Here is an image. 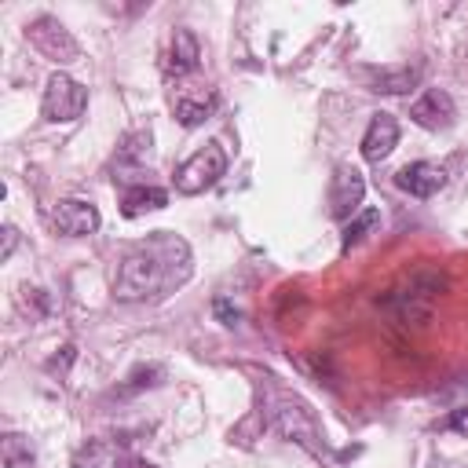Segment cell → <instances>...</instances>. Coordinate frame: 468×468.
I'll use <instances>...</instances> for the list:
<instances>
[{
  "label": "cell",
  "mask_w": 468,
  "mask_h": 468,
  "mask_svg": "<svg viewBox=\"0 0 468 468\" xmlns=\"http://www.w3.org/2000/svg\"><path fill=\"white\" fill-rule=\"evenodd\" d=\"M366 197V179L355 165H336L333 183H329V216L333 219H355L362 212Z\"/></svg>",
  "instance_id": "cell-6"
},
{
  "label": "cell",
  "mask_w": 468,
  "mask_h": 468,
  "mask_svg": "<svg viewBox=\"0 0 468 468\" xmlns=\"http://www.w3.org/2000/svg\"><path fill=\"white\" fill-rule=\"evenodd\" d=\"M212 311H216V318H219L223 325H234V322H238V311H234V307H230V303H227L223 296H216V303H212Z\"/></svg>",
  "instance_id": "cell-22"
},
{
  "label": "cell",
  "mask_w": 468,
  "mask_h": 468,
  "mask_svg": "<svg viewBox=\"0 0 468 468\" xmlns=\"http://www.w3.org/2000/svg\"><path fill=\"white\" fill-rule=\"evenodd\" d=\"M377 223H380V208H362L355 219H347V227H344V234H340V249L347 252L351 245H358Z\"/></svg>",
  "instance_id": "cell-18"
},
{
  "label": "cell",
  "mask_w": 468,
  "mask_h": 468,
  "mask_svg": "<svg viewBox=\"0 0 468 468\" xmlns=\"http://www.w3.org/2000/svg\"><path fill=\"white\" fill-rule=\"evenodd\" d=\"M0 461H4V468H33V461H37L33 442L18 431H7L0 442Z\"/></svg>",
  "instance_id": "cell-16"
},
{
  "label": "cell",
  "mask_w": 468,
  "mask_h": 468,
  "mask_svg": "<svg viewBox=\"0 0 468 468\" xmlns=\"http://www.w3.org/2000/svg\"><path fill=\"white\" fill-rule=\"evenodd\" d=\"M165 205H168V190H161V186H154V183H135V186H128L124 197H121V212H124L128 219H135V216H143V212H157V208H165Z\"/></svg>",
  "instance_id": "cell-14"
},
{
  "label": "cell",
  "mask_w": 468,
  "mask_h": 468,
  "mask_svg": "<svg viewBox=\"0 0 468 468\" xmlns=\"http://www.w3.org/2000/svg\"><path fill=\"white\" fill-rule=\"evenodd\" d=\"M446 428H450V431H457V435H468V406H461V410H450V417H446Z\"/></svg>",
  "instance_id": "cell-21"
},
{
  "label": "cell",
  "mask_w": 468,
  "mask_h": 468,
  "mask_svg": "<svg viewBox=\"0 0 468 468\" xmlns=\"http://www.w3.org/2000/svg\"><path fill=\"white\" fill-rule=\"evenodd\" d=\"M73 358H77V347H73V344H66V347H62V355H55V358H48V369H51V373H55V369H58V373H66Z\"/></svg>",
  "instance_id": "cell-20"
},
{
  "label": "cell",
  "mask_w": 468,
  "mask_h": 468,
  "mask_svg": "<svg viewBox=\"0 0 468 468\" xmlns=\"http://www.w3.org/2000/svg\"><path fill=\"white\" fill-rule=\"evenodd\" d=\"M212 110H216V91H212V88H183V91L176 95V117H179V124H186V128L201 124Z\"/></svg>",
  "instance_id": "cell-13"
},
{
  "label": "cell",
  "mask_w": 468,
  "mask_h": 468,
  "mask_svg": "<svg viewBox=\"0 0 468 468\" xmlns=\"http://www.w3.org/2000/svg\"><path fill=\"white\" fill-rule=\"evenodd\" d=\"M88 110V88L80 80H73L69 73H51L44 99H40V117L51 124H69Z\"/></svg>",
  "instance_id": "cell-4"
},
{
  "label": "cell",
  "mask_w": 468,
  "mask_h": 468,
  "mask_svg": "<svg viewBox=\"0 0 468 468\" xmlns=\"http://www.w3.org/2000/svg\"><path fill=\"white\" fill-rule=\"evenodd\" d=\"M157 377H161V366H139V369L128 377V384H121V388H117V395H132V391L154 388V384H157Z\"/></svg>",
  "instance_id": "cell-19"
},
{
  "label": "cell",
  "mask_w": 468,
  "mask_h": 468,
  "mask_svg": "<svg viewBox=\"0 0 468 468\" xmlns=\"http://www.w3.org/2000/svg\"><path fill=\"white\" fill-rule=\"evenodd\" d=\"M194 274V252L186 238L172 230H154L139 245L128 249V256L117 267L113 296L124 303H146L165 300L179 285H186Z\"/></svg>",
  "instance_id": "cell-1"
},
{
  "label": "cell",
  "mask_w": 468,
  "mask_h": 468,
  "mask_svg": "<svg viewBox=\"0 0 468 468\" xmlns=\"http://www.w3.org/2000/svg\"><path fill=\"white\" fill-rule=\"evenodd\" d=\"M399 143V121L391 113H373L366 135H362V157L366 161H384Z\"/></svg>",
  "instance_id": "cell-10"
},
{
  "label": "cell",
  "mask_w": 468,
  "mask_h": 468,
  "mask_svg": "<svg viewBox=\"0 0 468 468\" xmlns=\"http://www.w3.org/2000/svg\"><path fill=\"white\" fill-rule=\"evenodd\" d=\"M99 223H102L99 208L91 201H84V197H66V201H58L51 208V227L58 234H66V238H88V234L99 230Z\"/></svg>",
  "instance_id": "cell-7"
},
{
  "label": "cell",
  "mask_w": 468,
  "mask_h": 468,
  "mask_svg": "<svg viewBox=\"0 0 468 468\" xmlns=\"http://www.w3.org/2000/svg\"><path fill=\"white\" fill-rule=\"evenodd\" d=\"M197 58H201V44L190 29H176L172 33V48H168V73L183 77V73H194L197 69Z\"/></svg>",
  "instance_id": "cell-15"
},
{
  "label": "cell",
  "mask_w": 468,
  "mask_h": 468,
  "mask_svg": "<svg viewBox=\"0 0 468 468\" xmlns=\"http://www.w3.org/2000/svg\"><path fill=\"white\" fill-rule=\"evenodd\" d=\"M73 468H128V453L113 439H91L73 453Z\"/></svg>",
  "instance_id": "cell-11"
},
{
  "label": "cell",
  "mask_w": 468,
  "mask_h": 468,
  "mask_svg": "<svg viewBox=\"0 0 468 468\" xmlns=\"http://www.w3.org/2000/svg\"><path fill=\"white\" fill-rule=\"evenodd\" d=\"M150 143H154L150 128L132 132V135L124 139V146L117 150V165H143V161H150Z\"/></svg>",
  "instance_id": "cell-17"
},
{
  "label": "cell",
  "mask_w": 468,
  "mask_h": 468,
  "mask_svg": "<svg viewBox=\"0 0 468 468\" xmlns=\"http://www.w3.org/2000/svg\"><path fill=\"white\" fill-rule=\"evenodd\" d=\"M26 40L44 55V58H51V62H73L77 55H80V44L73 40V33L55 18V15H40V18H33L29 26H26Z\"/></svg>",
  "instance_id": "cell-5"
},
{
  "label": "cell",
  "mask_w": 468,
  "mask_h": 468,
  "mask_svg": "<svg viewBox=\"0 0 468 468\" xmlns=\"http://www.w3.org/2000/svg\"><path fill=\"white\" fill-rule=\"evenodd\" d=\"M395 183H399V190H406L413 197H431L446 186V168L435 161H413L395 172Z\"/></svg>",
  "instance_id": "cell-9"
},
{
  "label": "cell",
  "mask_w": 468,
  "mask_h": 468,
  "mask_svg": "<svg viewBox=\"0 0 468 468\" xmlns=\"http://www.w3.org/2000/svg\"><path fill=\"white\" fill-rule=\"evenodd\" d=\"M15 245H18V230H15L11 223H4V249H0V260H11Z\"/></svg>",
  "instance_id": "cell-23"
},
{
  "label": "cell",
  "mask_w": 468,
  "mask_h": 468,
  "mask_svg": "<svg viewBox=\"0 0 468 468\" xmlns=\"http://www.w3.org/2000/svg\"><path fill=\"white\" fill-rule=\"evenodd\" d=\"M410 117H413V124H420V128H428V132H442V128L453 124L457 106H453L450 91H442V88H428V91L410 106Z\"/></svg>",
  "instance_id": "cell-8"
},
{
  "label": "cell",
  "mask_w": 468,
  "mask_h": 468,
  "mask_svg": "<svg viewBox=\"0 0 468 468\" xmlns=\"http://www.w3.org/2000/svg\"><path fill=\"white\" fill-rule=\"evenodd\" d=\"M223 172H227V150L212 139V143L197 146V150L176 168V190H179V194H205L208 186L219 183Z\"/></svg>",
  "instance_id": "cell-3"
},
{
  "label": "cell",
  "mask_w": 468,
  "mask_h": 468,
  "mask_svg": "<svg viewBox=\"0 0 468 468\" xmlns=\"http://www.w3.org/2000/svg\"><path fill=\"white\" fill-rule=\"evenodd\" d=\"M271 424H274V431H278L282 439H289V442L303 446L307 453H318V457H322V450H325L322 424H318L314 410H311L303 399H296V395L278 399L274 410H271Z\"/></svg>",
  "instance_id": "cell-2"
},
{
  "label": "cell",
  "mask_w": 468,
  "mask_h": 468,
  "mask_svg": "<svg viewBox=\"0 0 468 468\" xmlns=\"http://www.w3.org/2000/svg\"><path fill=\"white\" fill-rule=\"evenodd\" d=\"M369 91L380 95H406L410 88L420 84V66H384V69H366Z\"/></svg>",
  "instance_id": "cell-12"
}]
</instances>
